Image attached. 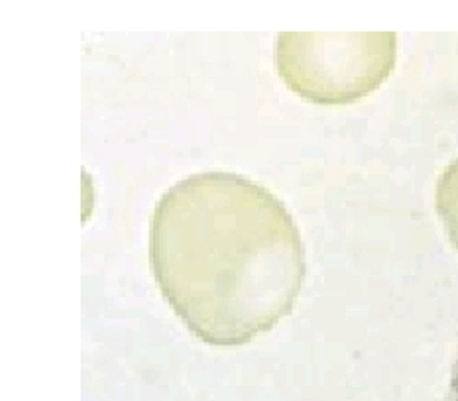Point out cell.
<instances>
[{"label":"cell","mask_w":458,"mask_h":401,"mask_svg":"<svg viewBox=\"0 0 458 401\" xmlns=\"http://www.w3.org/2000/svg\"><path fill=\"white\" fill-rule=\"evenodd\" d=\"M150 266L193 337L241 346L293 311L305 248L272 192L238 174L203 172L177 182L156 203Z\"/></svg>","instance_id":"obj_1"},{"label":"cell","mask_w":458,"mask_h":401,"mask_svg":"<svg viewBox=\"0 0 458 401\" xmlns=\"http://www.w3.org/2000/svg\"><path fill=\"white\" fill-rule=\"evenodd\" d=\"M395 52L394 32H282L274 59L293 93L317 105H348L392 75Z\"/></svg>","instance_id":"obj_2"},{"label":"cell","mask_w":458,"mask_h":401,"mask_svg":"<svg viewBox=\"0 0 458 401\" xmlns=\"http://www.w3.org/2000/svg\"><path fill=\"white\" fill-rule=\"evenodd\" d=\"M437 213H439L451 244L458 250V159L446 166L437 183L435 197Z\"/></svg>","instance_id":"obj_3"},{"label":"cell","mask_w":458,"mask_h":401,"mask_svg":"<svg viewBox=\"0 0 458 401\" xmlns=\"http://www.w3.org/2000/svg\"><path fill=\"white\" fill-rule=\"evenodd\" d=\"M449 401H458V354L453 364V374H451V386H449Z\"/></svg>","instance_id":"obj_4"}]
</instances>
